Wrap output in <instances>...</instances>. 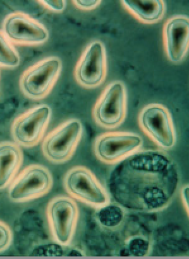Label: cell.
I'll return each instance as SVG.
<instances>
[{
	"instance_id": "1",
	"label": "cell",
	"mask_w": 189,
	"mask_h": 259,
	"mask_svg": "<svg viewBox=\"0 0 189 259\" xmlns=\"http://www.w3.org/2000/svg\"><path fill=\"white\" fill-rule=\"evenodd\" d=\"M180 175L173 159L161 149H140L117 163L108 179L112 197L123 207L158 211L173 200Z\"/></svg>"
},
{
	"instance_id": "2",
	"label": "cell",
	"mask_w": 189,
	"mask_h": 259,
	"mask_svg": "<svg viewBox=\"0 0 189 259\" xmlns=\"http://www.w3.org/2000/svg\"><path fill=\"white\" fill-rule=\"evenodd\" d=\"M83 133V124L78 119H69L59 124L43 139L41 151L44 158L54 164L69 161L78 148Z\"/></svg>"
},
{
	"instance_id": "3",
	"label": "cell",
	"mask_w": 189,
	"mask_h": 259,
	"mask_svg": "<svg viewBox=\"0 0 189 259\" xmlns=\"http://www.w3.org/2000/svg\"><path fill=\"white\" fill-rule=\"evenodd\" d=\"M62 62L57 57H48L32 65L22 73L19 87L22 94L34 101L48 96L60 76Z\"/></svg>"
},
{
	"instance_id": "4",
	"label": "cell",
	"mask_w": 189,
	"mask_h": 259,
	"mask_svg": "<svg viewBox=\"0 0 189 259\" xmlns=\"http://www.w3.org/2000/svg\"><path fill=\"white\" fill-rule=\"evenodd\" d=\"M64 186L71 198L92 207L101 208L110 201L106 189L93 171L85 166L69 169L64 176Z\"/></svg>"
},
{
	"instance_id": "5",
	"label": "cell",
	"mask_w": 189,
	"mask_h": 259,
	"mask_svg": "<svg viewBox=\"0 0 189 259\" xmlns=\"http://www.w3.org/2000/svg\"><path fill=\"white\" fill-rule=\"evenodd\" d=\"M46 214L53 240L61 246L71 245L79 218V206L74 199L55 196L47 205Z\"/></svg>"
},
{
	"instance_id": "6",
	"label": "cell",
	"mask_w": 189,
	"mask_h": 259,
	"mask_svg": "<svg viewBox=\"0 0 189 259\" xmlns=\"http://www.w3.org/2000/svg\"><path fill=\"white\" fill-rule=\"evenodd\" d=\"M128 113V90L125 83L116 80L106 87L93 110L94 121L104 128H118Z\"/></svg>"
},
{
	"instance_id": "7",
	"label": "cell",
	"mask_w": 189,
	"mask_h": 259,
	"mask_svg": "<svg viewBox=\"0 0 189 259\" xmlns=\"http://www.w3.org/2000/svg\"><path fill=\"white\" fill-rule=\"evenodd\" d=\"M53 185V176L49 169L32 164L24 168L10 184L9 198L14 203L28 202L45 196Z\"/></svg>"
},
{
	"instance_id": "8",
	"label": "cell",
	"mask_w": 189,
	"mask_h": 259,
	"mask_svg": "<svg viewBox=\"0 0 189 259\" xmlns=\"http://www.w3.org/2000/svg\"><path fill=\"white\" fill-rule=\"evenodd\" d=\"M139 126L159 148L168 150L175 146L176 133L170 111L158 103L144 107L139 114Z\"/></svg>"
},
{
	"instance_id": "9",
	"label": "cell",
	"mask_w": 189,
	"mask_h": 259,
	"mask_svg": "<svg viewBox=\"0 0 189 259\" xmlns=\"http://www.w3.org/2000/svg\"><path fill=\"white\" fill-rule=\"evenodd\" d=\"M52 115V109L46 104L33 107L17 116L11 126L15 143L31 148L40 143L45 134Z\"/></svg>"
},
{
	"instance_id": "10",
	"label": "cell",
	"mask_w": 189,
	"mask_h": 259,
	"mask_svg": "<svg viewBox=\"0 0 189 259\" xmlns=\"http://www.w3.org/2000/svg\"><path fill=\"white\" fill-rule=\"evenodd\" d=\"M143 144V138L139 134L111 132L101 134L96 139L94 153L102 163L115 165L140 150Z\"/></svg>"
},
{
	"instance_id": "11",
	"label": "cell",
	"mask_w": 189,
	"mask_h": 259,
	"mask_svg": "<svg viewBox=\"0 0 189 259\" xmlns=\"http://www.w3.org/2000/svg\"><path fill=\"white\" fill-rule=\"evenodd\" d=\"M108 73L105 46L101 40L89 43L77 63L74 78L83 88L93 89L101 85Z\"/></svg>"
},
{
	"instance_id": "12",
	"label": "cell",
	"mask_w": 189,
	"mask_h": 259,
	"mask_svg": "<svg viewBox=\"0 0 189 259\" xmlns=\"http://www.w3.org/2000/svg\"><path fill=\"white\" fill-rule=\"evenodd\" d=\"M2 27L7 38L19 46H41L49 37L48 30L43 24L24 12H15L8 15Z\"/></svg>"
},
{
	"instance_id": "13",
	"label": "cell",
	"mask_w": 189,
	"mask_h": 259,
	"mask_svg": "<svg viewBox=\"0 0 189 259\" xmlns=\"http://www.w3.org/2000/svg\"><path fill=\"white\" fill-rule=\"evenodd\" d=\"M163 41L169 61L175 64L182 61L188 51V17L185 16L170 17L163 27Z\"/></svg>"
},
{
	"instance_id": "14",
	"label": "cell",
	"mask_w": 189,
	"mask_h": 259,
	"mask_svg": "<svg viewBox=\"0 0 189 259\" xmlns=\"http://www.w3.org/2000/svg\"><path fill=\"white\" fill-rule=\"evenodd\" d=\"M21 147L14 142L0 143V189L9 186L23 163Z\"/></svg>"
},
{
	"instance_id": "15",
	"label": "cell",
	"mask_w": 189,
	"mask_h": 259,
	"mask_svg": "<svg viewBox=\"0 0 189 259\" xmlns=\"http://www.w3.org/2000/svg\"><path fill=\"white\" fill-rule=\"evenodd\" d=\"M121 2L129 13L144 24L157 23L165 16L166 4L163 0H123Z\"/></svg>"
},
{
	"instance_id": "16",
	"label": "cell",
	"mask_w": 189,
	"mask_h": 259,
	"mask_svg": "<svg viewBox=\"0 0 189 259\" xmlns=\"http://www.w3.org/2000/svg\"><path fill=\"white\" fill-rule=\"evenodd\" d=\"M21 62L19 52L13 44L0 30V67L7 69L17 68Z\"/></svg>"
},
{
	"instance_id": "17",
	"label": "cell",
	"mask_w": 189,
	"mask_h": 259,
	"mask_svg": "<svg viewBox=\"0 0 189 259\" xmlns=\"http://www.w3.org/2000/svg\"><path fill=\"white\" fill-rule=\"evenodd\" d=\"M13 241V233L8 224L0 221V253L8 250Z\"/></svg>"
},
{
	"instance_id": "18",
	"label": "cell",
	"mask_w": 189,
	"mask_h": 259,
	"mask_svg": "<svg viewBox=\"0 0 189 259\" xmlns=\"http://www.w3.org/2000/svg\"><path fill=\"white\" fill-rule=\"evenodd\" d=\"M37 2L49 11L58 13L64 11L67 6V2L65 0H40Z\"/></svg>"
},
{
	"instance_id": "19",
	"label": "cell",
	"mask_w": 189,
	"mask_h": 259,
	"mask_svg": "<svg viewBox=\"0 0 189 259\" xmlns=\"http://www.w3.org/2000/svg\"><path fill=\"white\" fill-rule=\"evenodd\" d=\"M72 2L77 8L82 11H93L102 3L101 0H74Z\"/></svg>"
},
{
	"instance_id": "20",
	"label": "cell",
	"mask_w": 189,
	"mask_h": 259,
	"mask_svg": "<svg viewBox=\"0 0 189 259\" xmlns=\"http://www.w3.org/2000/svg\"><path fill=\"white\" fill-rule=\"evenodd\" d=\"M189 187L187 185H185L183 186V188L181 189L180 195L181 201H182L183 205L184 208H185L186 212L188 214V210H189V205H188V200H189Z\"/></svg>"
}]
</instances>
